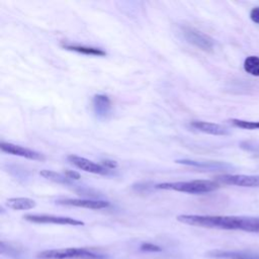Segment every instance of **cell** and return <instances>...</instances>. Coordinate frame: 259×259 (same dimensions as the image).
<instances>
[{
  "label": "cell",
  "mask_w": 259,
  "mask_h": 259,
  "mask_svg": "<svg viewBox=\"0 0 259 259\" xmlns=\"http://www.w3.org/2000/svg\"><path fill=\"white\" fill-rule=\"evenodd\" d=\"M177 221L182 224L220 230H240L250 233H259V218L236 215H201L180 214Z\"/></svg>",
  "instance_id": "cell-1"
},
{
  "label": "cell",
  "mask_w": 259,
  "mask_h": 259,
  "mask_svg": "<svg viewBox=\"0 0 259 259\" xmlns=\"http://www.w3.org/2000/svg\"><path fill=\"white\" fill-rule=\"evenodd\" d=\"M155 187L157 189L163 190H174L191 194H201L212 192L219 189L220 183L214 180H191L177 182H162L156 184Z\"/></svg>",
  "instance_id": "cell-2"
},
{
  "label": "cell",
  "mask_w": 259,
  "mask_h": 259,
  "mask_svg": "<svg viewBox=\"0 0 259 259\" xmlns=\"http://www.w3.org/2000/svg\"><path fill=\"white\" fill-rule=\"evenodd\" d=\"M39 259H105V255L96 254L85 248H65L45 250L36 255Z\"/></svg>",
  "instance_id": "cell-3"
},
{
  "label": "cell",
  "mask_w": 259,
  "mask_h": 259,
  "mask_svg": "<svg viewBox=\"0 0 259 259\" xmlns=\"http://www.w3.org/2000/svg\"><path fill=\"white\" fill-rule=\"evenodd\" d=\"M181 33L183 37L192 46L204 52H211L214 47V39L208 34L191 26H182Z\"/></svg>",
  "instance_id": "cell-4"
},
{
  "label": "cell",
  "mask_w": 259,
  "mask_h": 259,
  "mask_svg": "<svg viewBox=\"0 0 259 259\" xmlns=\"http://www.w3.org/2000/svg\"><path fill=\"white\" fill-rule=\"evenodd\" d=\"M23 219L27 222L34 224H55V225H64V226H84L82 221L68 218V217H58L53 214H25Z\"/></svg>",
  "instance_id": "cell-5"
},
{
  "label": "cell",
  "mask_w": 259,
  "mask_h": 259,
  "mask_svg": "<svg viewBox=\"0 0 259 259\" xmlns=\"http://www.w3.org/2000/svg\"><path fill=\"white\" fill-rule=\"evenodd\" d=\"M219 183L241 187H259V175L223 174L217 177Z\"/></svg>",
  "instance_id": "cell-6"
},
{
  "label": "cell",
  "mask_w": 259,
  "mask_h": 259,
  "mask_svg": "<svg viewBox=\"0 0 259 259\" xmlns=\"http://www.w3.org/2000/svg\"><path fill=\"white\" fill-rule=\"evenodd\" d=\"M0 149L4 153L14 155V156H19V157L29 159V160L44 161L46 159V157L42 154H40L36 151H33L31 149H28V148H24V147H21L19 145H15V144H12V143L2 142L0 144Z\"/></svg>",
  "instance_id": "cell-7"
},
{
  "label": "cell",
  "mask_w": 259,
  "mask_h": 259,
  "mask_svg": "<svg viewBox=\"0 0 259 259\" xmlns=\"http://www.w3.org/2000/svg\"><path fill=\"white\" fill-rule=\"evenodd\" d=\"M68 161L74 165L75 167L89 173L93 174H100L105 175L108 173V169L103 167L101 164H97L89 159H86L84 157H80L77 155H70L68 156Z\"/></svg>",
  "instance_id": "cell-8"
},
{
  "label": "cell",
  "mask_w": 259,
  "mask_h": 259,
  "mask_svg": "<svg viewBox=\"0 0 259 259\" xmlns=\"http://www.w3.org/2000/svg\"><path fill=\"white\" fill-rule=\"evenodd\" d=\"M56 203L67 206H76L89 209H102L110 205L105 200H93V199H82V198H63L56 201Z\"/></svg>",
  "instance_id": "cell-9"
},
{
  "label": "cell",
  "mask_w": 259,
  "mask_h": 259,
  "mask_svg": "<svg viewBox=\"0 0 259 259\" xmlns=\"http://www.w3.org/2000/svg\"><path fill=\"white\" fill-rule=\"evenodd\" d=\"M190 125L198 132L212 135V136H227L230 134L227 127L214 122L195 120V121H191Z\"/></svg>",
  "instance_id": "cell-10"
},
{
  "label": "cell",
  "mask_w": 259,
  "mask_h": 259,
  "mask_svg": "<svg viewBox=\"0 0 259 259\" xmlns=\"http://www.w3.org/2000/svg\"><path fill=\"white\" fill-rule=\"evenodd\" d=\"M93 109L97 117L106 118L111 110V101L107 95L96 94L92 100Z\"/></svg>",
  "instance_id": "cell-11"
},
{
  "label": "cell",
  "mask_w": 259,
  "mask_h": 259,
  "mask_svg": "<svg viewBox=\"0 0 259 259\" xmlns=\"http://www.w3.org/2000/svg\"><path fill=\"white\" fill-rule=\"evenodd\" d=\"M63 48L67 51H72V52H76V53L87 55V56H95V57L106 56V53L102 49L94 48V47L82 46L77 44H63Z\"/></svg>",
  "instance_id": "cell-12"
},
{
  "label": "cell",
  "mask_w": 259,
  "mask_h": 259,
  "mask_svg": "<svg viewBox=\"0 0 259 259\" xmlns=\"http://www.w3.org/2000/svg\"><path fill=\"white\" fill-rule=\"evenodd\" d=\"M6 205L13 210H27L36 205V202L28 197H12L6 200Z\"/></svg>",
  "instance_id": "cell-13"
},
{
  "label": "cell",
  "mask_w": 259,
  "mask_h": 259,
  "mask_svg": "<svg viewBox=\"0 0 259 259\" xmlns=\"http://www.w3.org/2000/svg\"><path fill=\"white\" fill-rule=\"evenodd\" d=\"M208 256L215 259H259L253 258L252 255L230 251H211L208 253Z\"/></svg>",
  "instance_id": "cell-14"
},
{
  "label": "cell",
  "mask_w": 259,
  "mask_h": 259,
  "mask_svg": "<svg viewBox=\"0 0 259 259\" xmlns=\"http://www.w3.org/2000/svg\"><path fill=\"white\" fill-rule=\"evenodd\" d=\"M243 68L248 74L259 77V57L249 56L244 60Z\"/></svg>",
  "instance_id": "cell-15"
},
{
  "label": "cell",
  "mask_w": 259,
  "mask_h": 259,
  "mask_svg": "<svg viewBox=\"0 0 259 259\" xmlns=\"http://www.w3.org/2000/svg\"><path fill=\"white\" fill-rule=\"evenodd\" d=\"M229 122L235 127L248 130V131H254V130L259 131V121H251V120H245V119H239V118H231V119H229Z\"/></svg>",
  "instance_id": "cell-16"
},
{
  "label": "cell",
  "mask_w": 259,
  "mask_h": 259,
  "mask_svg": "<svg viewBox=\"0 0 259 259\" xmlns=\"http://www.w3.org/2000/svg\"><path fill=\"white\" fill-rule=\"evenodd\" d=\"M39 175L48 180H51V181H54L57 183H68L69 182V179L64 174H60V173H57L52 170H41V171H39Z\"/></svg>",
  "instance_id": "cell-17"
},
{
  "label": "cell",
  "mask_w": 259,
  "mask_h": 259,
  "mask_svg": "<svg viewBox=\"0 0 259 259\" xmlns=\"http://www.w3.org/2000/svg\"><path fill=\"white\" fill-rule=\"evenodd\" d=\"M250 19L254 22L259 24V6L254 7L250 11Z\"/></svg>",
  "instance_id": "cell-18"
},
{
  "label": "cell",
  "mask_w": 259,
  "mask_h": 259,
  "mask_svg": "<svg viewBox=\"0 0 259 259\" xmlns=\"http://www.w3.org/2000/svg\"><path fill=\"white\" fill-rule=\"evenodd\" d=\"M64 175L68 178V179H74V180H79L81 178V175L73 170H66L64 172Z\"/></svg>",
  "instance_id": "cell-19"
},
{
  "label": "cell",
  "mask_w": 259,
  "mask_h": 259,
  "mask_svg": "<svg viewBox=\"0 0 259 259\" xmlns=\"http://www.w3.org/2000/svg\"><path fill=\"white\" fill-rule=\"evenodd\" d=\"M141 249L144 251H161V248L150 243H145L141 245Z\"/></svg>",
  "instance_id": "cell-20"
},
{
  "label": "cell",
  "mask_w": 259,
  "mask_h": 259,
  "mask_svg": "<svg viewBox=\"0 0 259 259\" xmlns=\"http://www.w3.org/2000/svg\"><path fill=\"white\" fill-rule=\"evenodd\" d=\"M102 166L105 167L106 169H113L117 167V163L112 160H103L102 161Z\"/></svg>",
  "instance_id": "cell-21"
}]
</instances>
